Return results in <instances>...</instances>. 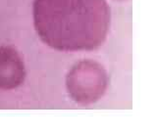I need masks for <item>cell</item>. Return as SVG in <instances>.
Instances as JSON below:
<instances>
[{
    "mask_svg": "<svg viewBox=\"0 0 158 134\" xmlns=\"http://www.w3.org/2000/svg\"><path fill=\"white\" fill-rule=\"evenodd\" d=\"M35 29L60 51H90L105 41L111 22L106 0H34Z\"/></svg>",
    "mask_w": 158,
    "mask_h": 134,
    "instance_id": "1",
    "label": "cell"
},
{
    "mask_svg": "<svg viewBox=\"0 0 158 134\" xmlns=\"http://www.w3.org/2000/svg\"><path fill=\"white\" fill-rule=\"evenodd\" d=\"M108 76L99 63L84 60L77 63L66 77V86L70 97L81 105H90L104 95Z\"/></svg>",
    "mask_w": 158,
    "mask_h": 134,
    "instance_id": "2",
    "label": "cell"
},
{
    "mask_svg": "<svg viewBox=\"0 0 158 134\" xmlns=\"http://www.w3.org/2000/svg\"><path fill=\"white\" fill-rule=\"evenodd\" d=\"M26 77L24 61L14 48L0 46V89L19 87Z\"/></svg>",
    "mask_w": 158,
    "mask_h": 134,
    "instance_id": "3",
    "label": "cell"
}]
</instances>
